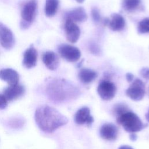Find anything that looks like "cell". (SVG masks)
I'll use <instances>...</instances> for the list:
<instances>
[{"instance_id":"cell-1","label":"cell","mask_w":149,"mask_h":149,"mask_svg":"<svg viewBox=\"0 0 149 149\" xmlns=\"http://www.w3.org/2000/svg\"><path fill=\"white\" fill-rule=\"evenodd\" d=\"M34 119L38 127L46 133L53 132L68 122L65 116L48 105H41L37 108Z\"/></svg>"},{"instance_id":"cell-2","label":"cell","mask_w":149,"mask_h":149,"mask_svg":"<svg viewBox=\"0 0 149 149\" xmlns=\"http://www.w3.org/2000/svg\"><path fill=\"white\" fill-rule=\"evenodd\" d=\"M48 98L55 102H63L76 98L79 91L71 83L63 79H55L49 81L45 87Z\"/></svg>"},{"instance_id":"cell-3","label":"cell","mask_w":149,"mask_h":149,"mask_svg":"<svg viewBox=\"0 0 149 149\" xmlns=\"http://www.w3.org/2000/svg\"><path fill=\"white\" fill-rule=\"evenodd\" d=\"M117 122L126 132L132 133L141 130L147 126L136 113L130 111L118 116Z\"/></svg>"},{"instance_id":"cell-4","label":"cell","mask_w":149,"mask_h":149,"mask_svg":"<svg viewBox=\"0 0 149 149\" xmlns=\"http://www.w3.org/2000/svg\"><path fill=\"white\" fill-rule=\"evenodd\" d=\"M37 8V2L36 0H29L23 5L21 16L22 22L21 26L23 28H27L30 23L34 19Z\"/></svg>"},{"instance_id":"cell-5","label":"cell","mask_w":149,"mask_h":149,"mask_svg":"<svg viewBox=\"0 0 149 149\" xmlns=\"http://www.w3.org/2000/svg\"><path fill=\"white\" fill-rule=\"evenodd\" d=\"M126 94L132 100L140 101L143 98L145 94L144 83L139 79H135L126 90Z\"/></svg>"},{"instance_id":"cell-6","label":"cell","mask_w":149,"mask_h":149,"mask_svg":"<svg viewBox=\"0 0 149 149\" xmlns=\"http://www.w3.org/2000/svg\"><path fill=\"white\" fill-rule=\"evenodd\" d=\"M58 52L61 56L70 62L77 61L81 56L80 50L76 47L66 44H62L58 47Z\"/></svg>"},{"instance_id":"cell-7","label":"cell","mask_w":149,"mask_h":149,"mask_svg":"<svg viewBox=\"0 0 149 149\" xmlns=\"http://www.w3.org/2000/svg\"><path fill=\"white\" fill-rule=\"evenodd\" d=\"M116 91L115 85L109 80L101 81L97 87L98 95L102 100L106 101L112 100L115 97Z\"/></svg>"},{"instance_id":"cell-8","label":"cell","mask_w":149,"mask_h":149,"mask_svg":"<svg viewBox=\"0 0 149 149\" xmlns=\"http://www.w3.org/2000/svg\"><path fill=\"white\" fill-rule=\"evenodd\" d=\"M0 43L6 49L12 48L15 44L13 33L1 22H0Z\"/></svg>"},{"instance_id":"cell-9","label":"cell","mask_w":149,"mask_h":149,"mask_svg":"<svg viewBox=\"0 0 149 149\" xmlns=\"http://www.w3.org/2000/svg\"><path fill=\"white\" fill-rule=\"evenodd\" d=\"M64 29L67 40L72 43L77 42L80 34V29L77 24L71 20L65 19Z\"/></svg>"},{"instance_id":"cell-10","label":"cell","mask_w":149,"mask_h":149,"mask_svg":"<svg viewBox=\"0 0 149 149\" xmlns=\"http://www.w3.org/2000/svg\"><path fill=\"white\" fill-rule=\"evenodd\" d=\"M74 121L77 125L90 126L94 122V118L90 114V110L87 107H83L77 111L74 115Z\"/></svg>"},{"instance_id":"cell-11","label":"cell","mask_w":149,"mask_h":149,"mask_svg":"<svg viewBox=\"0 0 149 149\" xmlns=\"http://www.w3.org/2000/svg\"><path fill=\"white\" fill-rule=\"evenodd\" d=\"M24 93V88L23 86L17 84L9 86L3 91V95L7 101H12L21 97Z\"/></svg>"},{"instance_id":"cell-12","label":"cell","mask_w":149,"mask_h":149,"mask_svg":"<svg viewBox=\"0 0 149 149\" xmlns=\"http://www.w3.org/2000/svg\"><path fill=\"white\" fill-rule=\"evenodd\" d=\"M37 51L36 49L31 46L27 48L23 55V65L27 69L34 67L37 61Z\"/></svg>"},{"instance_id":"cell-13","label":"cell","mask_w":149,"mask_h":149,"mask_svg":"<svg viewBox=\"0 0 149 149\" xmlns=\"http://www.w3.org/2000/svg\"><path fill=\"white\" fill-rule=\"evenodd\" d=\"M117 127L112 123L104 124L100 128V134L101 137L106 140H115L118 136Z\"/></svg>"},{"instance_id":"cell-14","label":"cell","mask_w":149,"mask_h":149,"mask_svg":"<svg viewBox=\"0 0 149 149\" xmlns=\"http://www.w3.org/2000/svg\"><path fill=\"white\" fill-rule=\"evenodd\" d=\"M0 79L6 81L9 86L18 84L19 76L18 73L10 68L2 69L0 70Z\"/></svg>"},{"instance_id":"cell-15","label":"cell","mask_w":149,"mask_h":149,"mask_svg":"<svg viewBox=\"0 0 149 149\" xmlns=\"http://www.w3.org/2000/svg\"><path fill=\"white\" fill-rule=\"evenodd\" d=\"M87 14L82 7H77L68 12L65 15V19H69L75 22H84L87 19Z\"/></svg>"},{"instance_id":"cell-16","label":"cell","mask_w":149,"mask_h":149,"mask_svg":"<svg viewBox=\"0 0 149 149\" xmlns=\"http://www.w3.org/2000/svg\"><path fill=\"white\" fill-rule=\"evenodd\" d=\"M42 61L45 66L51 70H55L59 66V58L58 55L52 51L45 52L42 55Z\"/></svg>"},{"instance_id":"cell-17","label":"cell","mask_w":149,"mask_h":149,"mask_svg":"<svg viewBox=\"0 0 149 149\" xmlns=\"http://www.w3.org/2000/svg\"><path fill=\"white\" fill-rule=\"evenodd\" d=\"M107 25L113 31H120L125 26V20L122 15L118 13H113L111 19H109Z\"/></svg>"},{"instance_id":"cell-18","label":"cell","mask_w":149,"mask_h":149,"mask_svg":"<svg viewBox=\"0 0 149 149\" xmlns=\"http://www.w3.org/2000/svg\"><path fill=\"white\" fill-rule=\"evenodd\" d=\"M97 76V74L95 71L87 68L81 69L78 74L80 81L84 84H88L92 82Z\"/></svg>"},{"instance_id":"cell-19","label":"cell","mask_w":149,"mask_h":149,"mask_svg":"<svg viewBox=\"0 0 149 149\" xmlns=\"http://www.w3.org/2000/svg\"><path fill=\"white\" fill-rule=\"evenodd\" d=\"M59 5L58 0H46L45 13L48 17H52L56 13Z\"/></svg>"},{"instance_id":"cell-20","label":"cell","mask_w":149,"mask_h":149,"mask_svg":"<svg viewBox=\"0 0 149 149\" xmlns=\"http://www.w3.org/2000/svg\"><path fill=\"white\" fill-rule=\"evenodd\" d=\"M141 0H123L122 6L127 11H133L140 5Z\"/></svg>"},{"instance_id":"cell-21","label":"cell","mask_w":149,"mask_h":149,"mask_svg":"<svg viewBox=\"0 0 149 149\" xmlns=\"http://www.w3.org/2000/svg\"><path fill=\"white\" fill-rule=\"evenodd\" d=\"M128 111H129L128 107L123 103L116 104L113 108V112L117 117Z\"/></svg>"},{"instance_id":"cell-22","label":"cell","mask_w":149,"mask_h":149,"mask_svg":"<svg viewBox=\"0 0 149 149\" xmlns=\"http://www.w3.org/2000/svg\"><path fill=\"white\" fill-rule=\"evenodd\" d=\"M138 31L141 34L149 33V18H145L139 22Z\"/></svg>"},{"instance_id":"cell-23","label":"cell","mask_w":149,"mask_h":149,"mask_svg":"<svg viewBox=\"0 0 149 149\" xmlns=\"http://www.w3.org/2000/svg\"><path fill=\"white\" fill-rule=\"evenodd\" d=\"M91 15H92L93 19L95 22L98 23L101 21V15L100 14V12H99V10H98V9H97L95 8L92 9Z\"/></svg>"},{"instance_id":"cell-24","label":"cell","mask_w":149,"mask_h":149,"mask_svg":"<svg viewBox=\"0 0 149 149\" xmlns=\"http://www.w3.org/2000/svg\"><path fill=\"white\" fill-rule=\"evenodd\" d=\"M8 105V101L3 94L0 93V109H5Z\"/></svg>"},{"instance_id":"cell-25","label":"cell","mask_w":149,"mask_h":149,"mask_svg":"<svg viewBox=\"0 0 149 149\" xmlns=\"http://www.w3.org/2000/svg\"><path fill=\"white\" fill-rule=\"evenodd\" d=\"M141 76L147 80H149V68H143L140 70Z\"/></svg>"},{"instance_id":"cell-26","label":"cell","mask_w":149,"mask_h":149,"mask_svg":"<svg viewBox=\"0 0 149 149\" xmlns=\"http://www.w3.org/2000/svg\"><path fill=\"white\" fill-rule=\"evenodd\" d=\"M126 78L128 82H132L133 80V74L131 73H127L126 74Z\"/></svg>"},{"instance_id":"cell-27","label":"cell","mask_w":149,"mask_h":149,"mask_svg":"<svg viewBox=\"0 0 149 149\" xmlns=\"http://www.w3.org/2000/svg\"><path fill=\"white\" fill-rule=\"evenodd\" d=\"M118 149H133L132 147L127 145H123L120 146Z\"/></svg>"},{"instance_id":"cell-28","label":"cell","mask_w":149,"mask_h":149,"mask_svg":"<svg viewBox=\"0 0 149 149\" xmlns=\"http://www.w3.org/2000/svg\"><path fill=\"white\" fill-rule=\"evenodd\" d=\"M130 139L132 140H136V139H137V136L136 134H134V133H133V134H130Z\"/></svg>"},{"instance_id":"cell-29","label":"cell","mask_w":149,"mask_h":149,"mask_svg":"<svg viewBox=\"0 0 149 149\" xmlns=\"http://www.w3.org/2000/svg\"><path fill=\"white\" fill-rule=\"evenodd\" d=\"M146 118L147 120L149 122V109H148L147 113L146 114Z\"/></svg>"},{"instance_id":"cell-30","label":"cell","mask_w":149,"mask_h":149,"mask_svg":"<svg viewBox=\"0 0 149 149\" xmlns=\"http://www.w3.org/2000/svg\"><path fill=\"white\" fill-rule=\"evenodd\" d=\"M76 1L79 3H83L84 1V0H76Z\"/></svg>"}]
</instances>
